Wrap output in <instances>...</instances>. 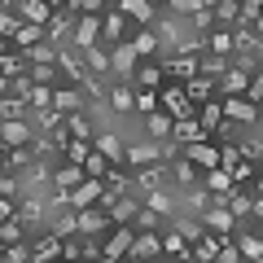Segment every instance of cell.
<instances>
[{
    "mask_svg": "<svg viewBox=\"0 0 263 263\" xmlns=\"http://www.w3.org/2000/svg\"><path fill=\"white\" fill-rule=\"evenodd\" d=\"M158 110L171 114V123H176V119H197V105L189 101L184 84H162L158 88Z\"/></svg>",
    "mask_w": 263,
    "mask_h": 263,
    "instance_id": "6da1fadb",
    "label": "cell"
},
{
    "mask_svg": "<svg viewBox=\"0 0 263 263\" xmlns=\"http://www.w3.org/2000/svg\"><path fill=\"white\" fill-rule=\"evenodd\" d=\"M22 228H44L48 224V197L44 193H18V211H13Z\"/></svg>",
    "mask_w": 263,
    "mask_h": 263,
    "instance_id": "7a4b0ae2",
    "label": "cell"
},
{
    "mask_svg": "<svg viewBox=\"0 0 263 263\" xmlns=\"http://www.w3.org/2000/svg\"><path fill=\"white\" fill-rule=\"evenodd\" d=\"M162 84H189L197 75V57L193 53H176V57H162Z\"/></svg>",
    "mask_w": 263,
    "mask_h": 263,
    "instance_id": "3957f363",
    "label": "cell"
},
{
    "mask_svg": "<svg viewBox=\"0 0 263 263\" xmlns=\"http://www.w3.org/2000/svg\"><path fill=\"white\" fill-rule=\"evenodd\" d=\"M92 149L101 154L110 167H119V162H123V149H127V141H123L114 127H97V132H92Z\"/></svg>",
    "mask_w": 263,
    "mask_h": 263,
    "instance_id": "277c9868",
    "label": "cell"
},
{
    "mask_svg": "<svg viewBox=\"0 0 263 263\" xmlns=\"http://www.w3.org/2000/svg\"><path fill=\"white\" fill-rule=\"evenodd\" d=\"M219 114H224L228 123H237V127H246V123H259V105L246 101L241 92H237V97H224V101H219Z\"/></svg>",
    "mask_w": 263,
    "mask_h": 263,
    "instance_id": "5b68a950",
    "label": "cell"
},
{
    "mask_svg": "<svg viewBox=\"0 0 263 263\" xmlns=\"http://www.w3.org/2000/svg\"><path fill=\"white\" fill-rule=\"evenodd\" d=\"M57 70H62V84H79V79L88 75V62H84L79 48L62 44V48H57Z\"/></svg>",
    "mask_w": 263,
    "mask_h": 263,
    "instance_id": "8992f818",
    "label": "cell"
},
{
    "mask_svg": "<svg viewBox=\"0 0 263 263\" xmlns=\"http://www.w3.org/2000/svg\"><path fill=\"white\" fill-rule=\"evenodd\" d=\"M154 254H162V233L158 228H136V237H132L123 259H154Z\"/></svg>",
    "mask_w": 263,
    "mask_h": 263,
    "instance_id": "52a82bcc",
    "label": "cell"
},
{
    "mask_svg": "<svg viewBox=\"0 0 263 263\" xmlns=\"http://www.w3.org/2000/svg\"><path fill=\"white\" fill-rule=\"evenodd\" d=\"M259 70V66H246V62H237V66H228L224 75L215 79V92H224V97H237V92H246V84H250V75Z\"/></svg>",
    "mask_w": 263,
    "mask_h": 263,
    "instance_id": "ba28073f",
    "label": "cell"
},
{
    "mask_svg": "<svg viewBox=\"0 0 263 263\" xmlns=\"http://www.w3.org/2000/svg\"><path fill=\"white\" fill-rule=\"evenodd\" d=\"M136 48H132V40H123V44H110V75H119L123 84H132V70H136Z\"/></svg>",
    "mask_w": 263,
    "mask_h": 263,
    "instance_id": "9c48e42d",
    "label": "cell"
},
{
    "mask_svg": "<svg viewBox=\"0 0 263 263\" xmlns=\"http://www.w3.org/2000/svg\"><path fill=\"white\" fill-rule=\"evenodd\" d=\"M70 44H75V48H92V44H101V13H79Z\"/></svg>",
    "mask_w": 263,
    "mask_h": 263,
    "instance_id": "30bf717a",
    "label": "cell"
},
{
    "mask_svg": "<svg viewBox=\"0 0 263 263\" xmlns=\"http://www.w3.org/2000/svg\"><path fill=\"white\" fill-rule=\"evenodd\" d=\"M31 136H35L31 119H0V141L5 145H31Z\"/></svg>",
    "mask_w": 263,
    "mask_h": 263,
    "instance_id": "8fae6325",
    "label": "cell"
},
{
    "mask_svg": "<svg viewBox=\"0 0 263 263\" xmlns=\"http://www.w3.org/2000/svg\"><path fill=\"white\" fill-rule=\"evenodd\" d=\"M145 162H162V145L158 141H141L123 149V167H145Z\"/></svg>",
    "mask_w": 263,
    "mask_h": 263,
    "instance_id": "7c38bea8",
    "label": "cell"
},
{
    "mask_svg": "<svg viewBox=\"0 0 263 263\" xmlns=\"http://www.w3.org/2000/svg\"><path fill=\"white\" fill-rule=\"evenodd\" d=\"M228 241V233H215V228H206V233L193 241V250H189V259H202V263H215V254H219V246Z\"/></svg>",
    "mask_w": 263,
    "mask_h": 263,
    "instance_id": "4fadbf2b",
    "label": "cell"
},
{
    "mask_svg": "<svg viewBox=\"0 0 263 263\" xmlns=\"http://www.w3.org/2000/svg\"><path fill=\"white\" fill-rule=\"evenodd\" d=\"M53 105L62 114H75V110H84V92H79V84H53Z\"/></svg>",
    "mask_w": 263,
    "mask_h": 263,
    "instance_id": "5bb4252c",
    "label": "cell"
},
{
    "mask_svg": "<svg viewBox=\"0 0 263 263\" xmlns=\"http://www.w3.org/2000/svg\"><path fill=\"white\" fill-rule=\"evenodd\" d=\"M105 105H110L114 114H132V110H136V92H132V84H123V79L110 84V88H105Z\"/></svg>",
    "mask_w": 263,
    "mask_h": 263,
    "instance_id": "9a60e30c",
    "label": "cell"
},
{
    "mask_svg": "<svg viewBox=\"0 0 263 263\" xmlns=\"http://www.w3.org/2000/svg\"><path fill=\"white\" fill-rule=\"evenodd\" d=\"M167 180H176V189L197 184V180H202V167H193V162H189L184 154H176V158L167 162Z\"/></svg>",
    "mask_w": 263,
    "mask_h": 263,
    "instance_id": "2e32d148",
    "label": "cell"
},
{
    "mask_svg": "<svg viewBox=\"0 0 263 263\" xmlns=\"http://www.w3.org/2000/svg\"><path fill=\"white\" fill-rule=\"evenodd\" d=\"M132 84H136V88H162V66H158V57H141L136 70H132Z\"/></svg>",
    "mask_w": 263,
    "mask_h": 263,
    "instance_id": "e0dca14e",
    "label": "cell"
},
{
    "mask_svg": "<svg viewBox=\"0 0 263 263\" xmlns=\"http://www.w3.org/2000/svg\"><path fill=\"white\" fill-rule=\"evenodd\" d=\"M202 224L215 228V233H233V228H237V215L224 206V202H211V206L202 211Z\"/></svg>",
    "mask_w": 263,
    "mask_h": 263,
    "instance_id": "ac0fdd59",
    "label": "cell"
},
{
    "mask_svg": "<svg viewBox=\"0 0 263 263\" xmlns=\"http://www.w3.org/2000/svg\"><path fill=\"white\" fill-rule=\"evenodd\" d=\"M123 35H127V18H123L119 9H105L101 13V40H105V48L123 44Z\"/></svg>",
    "mask_w": 263,
    "mask_h": 263,
    "instance_id": "d6986e66",
    "label": "cell"
},
{
    "mask_svg": "<svg viewBox=\"0 0 263 263\" xmlns=\"http://www.w3.org/2000/svg\"><path fill=\"white\" fill-rule=\"evenodd\" d=\"M132 237H136V228H132V224H119V228H114V237L101 246V259H105V263H110V259H123L127 246H132Z\"/></svg>",
    "mask_w": 263,
    "mask_h": 263,
    "instance_id": "ffe728a7",
    "label": "cell"
},
{
    "mask_svg": "<svg viewBox=\"0 0 263 263\" xmlns=\"http://www.w3.org/2000/svg\"><path fill=\"white\" fill-rule=\"evenodd\" d=\"M79 180H88L84 162H66V158H62V167H53V189H66V193H70Z\"/></svg>",
    "mask_w": 263,
    "mask_h": 263,
    "instance_id": "44dd1931",
    "label": "cell"
},
{
    "mask_svg": "<svg viewBox=\"0 0 263 263\" xmlns=\"http://www.w3.org/2000/svg\"><path fill=\"white\" fill-rule=\"evenodd\" d=\"M114 9H119L123 18L141 22V27H149V22H154V0H114Z\"/></svg>",
    "mask_w": 263,
    "mask_h": 263,
    "instance_id": "7402d4cb",
    "label": "cell"
},
{
    "mask_svg": "<svg viewBox=\"0 0 263 263\" xmlns=\"http://www.w3.org/2000/svg\"><path fill=\"white\" fill-rule=\"evenodd\" d=\"M97 197H101V180H97V176H88V180H79V184L70 189V206H75V211H84V206H92Z\"/></svg>",
    "mask_w": 263,
    "mask_h": 263,
    "instance_id": "603a6c76",
    "label": "cell"
},
{
    "mask_svg": "<svg viewBox=\"0 0 263 263\" xmlns=\"http://www.w3.org/2000/svg\"><path fill=\"white\" fill-rule=\"evenodd\" d=\"M62 241L66 237H57V233H40V241L31 246V263H40V259H62Z\"/></svg>",
    "mask_w": 263,
    "mask_h": 263,
    "instance_id": "cb8c5ba5",
    "label": "cell"
},
{
    "mask_svg": "<svg viewBox=\"0 0 263 263\" xmlns=\"http://www.w3.org/2000/svg\"><path fill=\"white\" fill-rule=\"evenodd\" d=\"M171 141L189 145V141H211V136L202 132V123H197V119H176V123H171Z\"/></svg>",
    "mask_w": 263,
    "mask_h": 263,
    "instance_id": "d4e9b609",
    "label": "cell"
},
{
    "mask_svg": "<svg viewBox=\"0 0 263 263\" xmlns=\"http://www.w3.org/2000/svg\"><path fill=\"white\" fill-rule=\"evenodd\" d=\"M202 184H206L215 197H228V193H233V176H228L224 167H206V171H202Z\"/></svg>",
    "mask_w": 263,
    "mask_h": 263,
    "instance_id": "484cf974",
    "label": "cell"
},
{
    "mask_svg": "<svg viewBox=\"0 0 263 263\" xmlns=\"http://www.w3.org/2000/svg\"><path fill=\"white\" fill-rule=\"evenodd\" d=\"M101 228H105V211L97 206V202H92V206H84V211H79V237H97Z\"/></svg>",
    "mask_w": 263,
    "mask_h": 263,
    "instance_id": "4316f807",
    "label": "cell"
},
{
    "mask_svg": "<svg viewBox=\"0 0 263 263\" xmlns=\"http://www.w3.org/2000/svg\"><path fill=\"white\" fill-rule=\"evenodd\" d=\"M206 53L228 57V53H233V31H228V27H211L206 31Z\"/></svg>",
    "mask_w": 263,
    "mask_h": 263,
    "instance_id": "83f0119b",
    "label": "cell"
},
{
    "mask_svg": "<svg viewBox=\"0 0 263 263\" xmlns=\"http://www.w3.org/2000/svg\"><path fill=\"white\" fill-rule=\"evenodd\" d=\"M79 53H84V62H88V70H92V75H110V48H105V44L79 48Z\"/></svg>",
    "mask_w": 263,
    "mask_h": 263,
    "instance_id": "f1b7e54d",
    "label": "cell"
},
{
    "mask_svg": "<svg viewBox=\"0 0 263 263\" xmlns=\"http://www.w3.org/2000/svg\"><path fill=\"white\" fill-rule=\"evenodd\" d=\"M184 92H189V101H193V105H202V101H211V97H215V79L193 75V79L184 84Z\"/></svg>",
    "mask_w": 263,
    "mask_h": 263,
    "instance_id": "f546056e",
    "label": "cell"
},
{
    "mask_svg": "<svg viewBox=\"0 0 263 263\" xmlns=\"http://www.w3.org/2000/svg\"><path fill=\"white\" fill-rule=\"evenodd\" d=\"M0 75H5V79L27 75V57H22V48H9V53H0Z\"/></svg>",
    "mask_w": 263,
    "mask_h": 263,
    "instance_id": "4dcf8cb0",
    "label": "cell"
},
{
    "mask_svg": "<svg viewBox=\"0 0 263 263\" xmlns=\"http://www.w3.org/2000/svg\"><path fill=\"white\" fill-rule=\"evenodd\" d=\"M62 127L70 132V136H79V141H92V123H88V110H75V114H66Z\"/></svg>",
    "mask_w": 263,
    "mask_h": 263,
    "instance_id": "1f68e13d",
    "label": "cell"
},
{
    "mask_svg": "<svg viewBox=\"0 0 263 263\" xmlns=\"http://www.w3.org/2000/svg\"><path fill=\"white\" fill-rule=\"evenodd\" d=\"M18 18H22V22H40V27H44V22L53 18V9H48L44 0H22V5H18Z\"/></svg>",
    "mask_w": 263,
    "mask_h": 263,
    "instance_id": "d6a6232c",
    "label": "cell"
},
{
    "mask_svg": "<svg viewBox=\"0 0 263 263\" xmlns=\"http://www.w3.org/2000/svg\"><path fill=\"white\" fill-rule=\"evenodd\" d=\"M0 119H31V105L22 101V97L5 92V97H0Z\"/></svg>",
    "mask_w": 263,
    "mask_h": 263,
    "instance_id": "836d02e7",
    "label": "cell"
},
{
    "mask_svg": "<svg viewBox=\"0 0 263 263\" xmlns=\"http://www.w3.org/2000/svg\"><path fill=\"white\" fill-rule=\"evenodd\" d=\"M189 250H193V246H189L176 228H171V233H162V254H167V259H189Z\"/></svg>",
    "mask_w": 263,
    "mask_h": 263,
    "instance_id": "e575fe53",
    "label": "cell"
},
{
    "mask_svg": "<svg viewBox=\"0 0 263 263\" xmlns=\"http://www.w3.org/2000/svg\"><path fill=\"white\" fill-rule=\"evenodd\" d=\"M132 48H136V57H158V35H154L149 27H141L132 35Z\"/></svg>",
    "mask_w": 263,
    "mask_h": 263,
    "instance_id": "d590c367",
    "label": "cell"
},
{
    "mask_svg": "<svg viewBox=\"0 0 263 263\" xmlns=\"http://www.w3.org/2000/svg\"><path fill=\"white\" fill-rule=\"evenodd\" d=\"M237 250H241V259L259 263L263 259V237L259 233H241V237H237Z\"/></svg>",
    "mask_w": 263,
    "mask_h": 263,
    "instance_id": "8d00e7d4",
    "label": "cell"
},
{
    "mask_svg": "<svg viewBox=\"0 0 263 263\" xmlns=\"http://www.w3.org/2000/svg\"><path fill=\"white\" fill-rule=\"evenodd\" d=\"M219 119H224V114H219V101H202V105H197V123H202L206 136L219 127Z\"/></svg>",
    "mask_w": 263,
    "mask_h": 263,
    "instance_id": "74e56055",
    "label": "cell"
},
{
    "mask_svg": "<svg viewBox=\"0 0 263 263\" xmlns=\"http://www.w3.org/2000/svg\"><path fill=\"white\" fill-rule=\"evenodd\" d=\"M27 162H31V149H27V145H9L5 158H0V167H5V171H22Z\"/></svg>",
    "mask_w": 263,
    "mask_h": 263,
    "instance_id": "f35d334b",
    "label": "cell"
},
{
    "mask_svg": "<svg viewBox=\"0 0 263 263\" xmlns=\"http://www.w3.org/2000/svg\"><path fill=\"white\" fill-rule=\"evenodd\" d=\"M40 40H44V27H40V22H22L18 35H13V48H31V44H40Z\"/></svg>",
    "mask_w": 263,
    "mask_h": 263,
    "instance_id": "ab89813d",
    "label": "cell"
},
{
    "mask_svg": "<svg viewBox=\"0 0 263 263\" xmlns=\"http://www.w3.org/2000/svg\"><path fill=\"white\" fill-rule=\"evenodd\" d=\"M145 127H149V136H154V141H162V136H171V114H162V110L145 114Z\"/></svg>",
    "mask_w": 263,
    "mask_h": 263,
    "instance_id": "60d3db41",
    "label": "cell"
},
{
    "mask_svg": "<svg viewBox=\"0 0 263 263\" xmlns=\"http://www.w3.org/2000/svg\"><path fill=\"white\" fill-rule=\"evenodd\" d=\"M88 154H92V141H79V136H70V141L62 145V158L66 162H84Z\"/></svg>",
    "mask_w": 263,
    "mask_h": 263,
    "instance_id": "b9f144b4",
    "label": "cell"
},
{
    "mask_svg": "<svg viewBox=\"0 0 263 263\" xmlns=\"http://www.w3.org/2000/svg\"><path fill=\"white\" fill-rule=\"evenodd\" d=\"M132 92H136V110H141V114L158 110V88H132Z\"/></svg>",
    "mask_w": 263,
    "mask_h": 263,
    "instance_id": "7bdbcfd3",
    "label": "cell"
},
{
    "mask_svg": "<svg viewBox=\"0 0 263 263\" xmlns=\"http://www.w3.org/2000/svg\"><path fill=\"white\" fill-rule=\"evenodd\" d=\"M18 27H22V18H18V9H0V35L13 44V35H18Z\"/></svg>",
    "mask_w": 263,
    "mask_h": 263,
    "instance_id": "ee69618b",
    "label": "cell"
},
{
    "mask_svg": "<svg viewBox=\"0 0 263 263\" xmlns=\"http://www.w3.org/2000/svg\"><path fill=\"white\" fill-rule=\"evenodd\" d=\"M211 27H215V13L211 9H193L189 13V31H211Z\"/></svg>",
    "mask_w": 263,
    "mask_h": 263,
    "instance_id": "f6af8a7d",
    "label": "cell"
},
{
    "mask_svg": "<svg viewBox=\"0 0 263 263\" xmlns=\"http://www.w3.org/2000/svg\"><path fill=\"white\" fill-rule=\"evenodd\" d=\"M22 233H27V228H22L13 215H9V219H0V241H5V246H9V241H18Z\"/></svg>",
    "mask_w": 263,
    "mask_h": 263,
    "instance_id": "bcb514c9",
    "label": "cell"
},
{
    "mask_svg": "<svg viewBox=\"0 0 263 263\" xmlns=\"http://www.w3.org/2000/svg\"><path fill=\"white\" fill-rule=\"evenodd\" d=\"M40 105H53V84H35L31 88V110H40Z\"/></svg>",
    "mask_w": 263,
    "mask_h": 263,
    "instance_id": "7dc6e473",
    "label": "cell"
},
{
    "mask_svg": "<svg viewBox=\"0 0 263 263\" xmlns=\"http://www.w3.org/2000/svg\"><path fill=\"white\" fill-rule=\"evenodd\" d=\"M0 259H5V263H31V250H27V246H18V241H9Z\"/></svg>",
    "mask_w": 263,
    "mask_h": 263,
    "instance_id": "c3c4849f",
    "label": "cell"
},
{
    "mask_svg": "<svg viewBox=\"0 0 263 263\" xmlns=\"http://www.w3.org/2000/svg\"><path fill=\"white\" fill-rule=\"evenodd\" d=\"M105 167H110V162H105V158H101V154H97V149H92V154H88V158H84V171H88V176H97V180L105 176Z\"/></svg>",
    "mask_w": 263,
    "mask_h": 263,
    "instance_id": "681fc988",
    "label": "cell"
},
{
    "mask_svg": "<svg viewBox=\"0 0 263 263\" xmlns=\"http://www.w3.org/2000/svg\"><path fill=\"white\" fill-rule=\"evenodd\" d=\"M241 97H246V101H254V105L263 101V75H259V70L250 75V84H246V92H241Z\"/></svg>",
    "mask_w": 263,
    "mask_h": 263,
    "instance_id": "f907efd6",
    "label": "cell"
},
{
    "mask_svg": "<svg viewBox=\"0 0 263 263\" xmlns=\"http://www.w3.org/2000/svg\"><path fill=\"white\" fill-rule=\"evenodd\" d=\"M237 154L250 158V162H259V158H263V145H259V141H237Z\"/></svg>",
    "mask_w": 263,
    "mask_h": 263,
    "instance_id": "816d5d0a",
    "label": "cell"
},
{
    "mask_svg": "<svg viewBox=\"0 0 263 263\" xmlns=\"http://www.w3.org/2000/svg\"><path fill=\"white\" fill-rule=\"evenodd\" d=\"M0 197H18V176H9L5 167H0Z\"/></svg>",
    "mask_w": 263,
    "mask_h": 263,
    "instance_id": "f5cc1de1",
    "label": "cell"
},
{
    "mask_svg": "<svg viewBox=\"0 0 263 263\" xmlns=\"http://www.w3.org/2000/svg\"><path fill=\"white\" fill-rule=\"evenodd\" d=\"M79 13H105V0H75Z\"/></svg>",
    "mask_w": 263,
    "mask_h": 263,
    "instance_id": "db71d44e",
    "label": "cell"
},
{
    "mask_svg": "<svg viewBox=\"0 0 263 263\" xmlns=\"http://www.w3.org/2000/svg\"><path fill=\"white\" fill-rule=\"evenodd\" d=\"M18 211V197H0V219H9Z\"/></svg>",
    "mask_w": 263,
    "mask_h": 263,
    "instance_id": "11a10c76",
    "label": "cell"
},
{
    "mask_svg": "<svg viewBox=\"0 0 263 263\" xmlns=\"http://www.w3.org/2000/svg\"><path fill=\"white\" fill-rule=\"evenodd\" d=\"M84 259H101V246H97L92 237H84Z\"/></svg>",
    "mask_w": 263,
    "mask_h": 263,
    "instance_id": "9f6ffc18",
    "label": "cell"
},
{
    "mask_svg": "<svg viewBox=\"0 0 263 263\" xmlns=\"http://www.w3.org/2000/svg\"><path fill=\"white\" fill-rule=\"evenodd\" d=\"M44 5L48 9H62V5H70V0H44Z\"/></svg>",
    "mask_w": 263,
    "mask_h": 263,
    "instance_id": "6f0895ef",
    "label": "cell"
},
{
    "mask_svg": "<svg viewBox=\"0 0 263 263\" xmlns=\"http://www.w3.org/2000/svg\"><path fill=\"white\" fill-rule=\"evenodd\" d=\"M5 92H9V79H5V75H0V97H5Z\"/></svg>",
    "mask_w": 263,
    "mask_h": 263,
    "instance_id": "680465c9",
    "label": "cell"
},
{
    "mask_svg": "<svg viewBox=\"0 0 263 263\" xmlns=\"http://www.w3.org/2000/svg\"><path fill=\"white\" fill-rule=\"evenodd\" d=\"M9 48H13V44H9V40H5V35H0V53H9Z\"/></svg>",
    "mask_w": 263,
    "mask_h": 263,
    "instance_id": "91938a15",
    "label": "cell"
},
{
    "mask_svg": "<svg viewBox=\"0 0 263 263\" xmlns=\"http://www.w3.org/2000/svg\"><path fill=\"white\" fill-rule=\"evenodd\" d=\"M5 149H9V145H5V141H0V158H5Z\"/></svg>",
    "mask_w": 263,
    "mask_h": 263,
    "instance_id": "94428289",
    "label": "cell"
},
{
    "mask_svg": "<svg viewBox=\"0 0 263 263\" xmlns=\"http://www.w3.org/2000/svg\"><path fill=\"white\" fill-rule=\"evenodd\" d=\"M18 5H22V0H13V9H18Z\"/></svg>",
    "mask_w": 263,
    "mask_h": 263,
    "instance_id": "6125c7cd",
    "label": "cell"
},
{
    "mask_svg": "<svg viewBox=\"0 0 263 263\" xmlns=\"http://www.w3.org/2000/svg\"><path fill=\"white\" fill-rule=\"evenodd\" d=\"M0 254H5V241H0Z\"/></svg>",
    "mask_w": 263,
    "mask_h": 263,
    "instance_id": "be15d7a7",
    "label": "cell"
},
{
    "mask_svg": "<svg viewBox=\"0 0 263 263\" xmlns=\"http://www.w3.org/2000/svg\"><path fill=\"white\" fill-rule=\"evenodd\" d=\"M162 5H171V0H162Z\"/></svg>",
    "mask_w": 263,
    "mask_h": 263,
    "instance_id": "e7e4bbea",
    "label": "cell"
}]
</instances>
